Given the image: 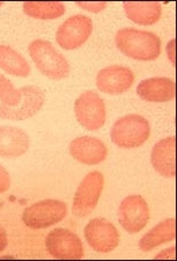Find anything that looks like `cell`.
<instances>
[{
    "instance_id": "1",
    "label": "cell",
    "mask_w": 177,
    "mask_h": 261,
    "mask_svg": "<svg viewBox=\"0 0 177 261\" xmlns=\"http://www.w3.org/2000/svg\"><path fill=\"white\" fill-rule=\"evenodd\" d=\"M115 40L118 50L129 58L149 62L161 54V40L152 32L123 28L116 34Z\"/></svg>"
},
{
    "instance_id": "2",
    "label": "cell",
    "mask_w": 177,
    "mask_h": 261,
    "mask_svg": "<svg viewBox=\"0 0 177 261\" xmlns=\"http://www.w3.org/2000/svg\"><path fill=\"white\" fill-rule=\"evenodd\" d=\"M28 51L36 67L50 79L62 80L70 74V64L67 59L51 42L38 38L30 43Z\"/></svg>"
},
{
    "instance_id": "3",
    "label": "cell",
    "mask_w": 177,
    "mask_h": 261,
    "mask_svg": "<svg viewBox=\"0 0 177 261\" xmlns=\"http://www.w3.org/2000/svg\"><path fill=\"white\" fill-rule=\"evenodd\" d=\"M150 136L148 120L140 115H128L118 119L110 130L111 141L116 146L132 149L144 145Z\"/></svg>"
},
{
    "instance_id": "4",
    "label": "cell",
    "mask_w": 177,
    "mask_h": 261,
    "mask_svg": "<svg viewBox=\"0 0 177 261\" xmlns=\"http://www.w3.org/2000/svg\"><path fill=\"white\" fill-rule=\"evenodd\" d=\"M67 206L56 199H46L26 208L22 213L23 223L30 229H45L65 219Z\"/></svg>"
},
{
    "instance_id": "5",
    "label": "cell",
    "mask_w": 177,
    "mask_h": 261,
    "mask_svg": "<svg viewBox=\"0 0 177 261\" xmlns=\"http://www.w3.org/2000/svg\"><path fill=\"white\" fill-rule=\"evenodd\" d=\"M105 177L100 171H92L84 177L73 198L72 213L78 217H85L92 213L101 198Z\"/></svg>"
},
{
    "instance_id": "6",
    "label": "cell",
    "mask_w": 177,
    "mask_h": 261,
    "mask_svg": "<svg viewBox=\"0 0 177 261\" xmlns=\"http://www.w3.org/2000/svg\"><path fill=\"white\" fill-rule=\"evenodd\" d=\"M74 114L79 124L88 130L100 129L106 123V106L100 95L87 90L77 98Z\"/></svg>"
},
{
    "instance_id": "7",
    "label": "cell",
    "mask_w": 177,
    "mask_h": 261,
    "mask_svg": "<svg viewBox=\"0 0 177 261\" xmlns=\"http://www.w3.org/2000/svg\"><path fill=\"white\" fill-rule=\"evenodd\" d=\"M92 32V19L83 14H77L70 16L59 25L56 33V41L63 49L74 50L85 44Z\"/></svg>"
},
{
    "instance_id": "8",
    "label": "cell",
    "mask_w": 177,
    "mask_h": 261,
    "mask_svg": "<svg viewBox=\"0 0 177 261\" xmlns=\"http://www.w3.org/2000/svg\"><path fill=\"white\" fill-rule=\"evenodd\" d=\"M45 247L56 259H81L85 255L83 242L71 230L57 228L51 230L45 238Z\"/></svg>"
},
{
    "instance_id": "9",
    "label": "cell",
    "mask_w": 177,
    "mask_h": 261,
    "mask_svg": "<svg viewBox=\"0 0 177 261\" xmlns=\"http://www.w3.org/2000/svg\"><path fill=\"white\" fill-rule=\"evenodd\" d=\"M118 221L127 232H140L149 221V207L146 200L138 194L125 198L119 204Z\"/></svg>"
},
{
    "instance_id": "10",
    "label": "cell",
    "mask_w": 177,
    "mask_h": 261,
    "mask_svg": "<svg viewBox=\"0 0 177 261\" xmlns=\"http://www.w3.org/2000/svg\"><path fill=\"white\" fill-rule=\"evenodd\" d=\"M21 98L16 107H7L0 103V118L8 120H24L40 112L45 103V95L40 87L27 86L20 88Z\"/></svg>"
},
{
    "instance_id": "11",
    "label": "cell",
    "mask_w": 177,
    "mask_h": 261,
    "mask_svg": "<svg viewBox=\"0 0 177 261\" xmlns=\"http://www.w3.org/2000/svg\"><path fill=\"white\" fill-rule=\"evenodd\" d=\"M88 245L98 253H110L119 244V232L110 221L102 217L90 220L85 227Z\"/></svg>"
},
{
    "instance_id": "12",
    "label": "cell",
    "mask_w": 177,
    "mask_h": 261,
    "mask_svg": "<svg viewBox=\"0 0 177 261\" xmlns=\"http://www.w3.org/2000/svg\"><path fill=\"white\" fill-rule=\"evenodd\" d=\"M135 74L129 67L111 65L102 68L96 75V87L108 95H120L131 88Z\"/></svg>"
},
{
    "instance_id": "13",
    "label": "cell",
    "mask_w": 177,
    "mask_h": 261,
    "mask_svg": "<svg viewBox=\"0 0 177 261\" xmlns=\"http://www.w3.org/2000/svg\"><path fill=\"white\" fill-rule=\"evenodd\" d=\"M70 154L78 162L96 165L107 159L108 149L100 139L93 137H79L70 143Z\"/></svg>"
},
{
    "instance_id": "14",
    "label": "cell",
    "mask_w": 177,
    "mask_h": 261,
    "mask_svg": "<svg viewBox=\"0 0 177 261\" xmlns=\"http://www.w3.org/2000/svg\"><path fill=\"white\" fill-rule=\"evenodd\" d=\"M137 94L141 99L150 103L170 102L175 98L176 87L169 77H149L137 86Z\"/></svg>"
},
{
    "instance_id": "15",
    "label": "cell",
    "mask_w": 177,
    "mask_h": 261,
    "mask_svg": "<svg viewBox=\"0 0 177 261\" xmlns=\"http://www.w3.org/2000/svg\"><path fill=\"white\" fill-rule=\"evenodd\" d=\"M30 139L23 129L15 126H0V156L16 159L27 153Z\"/></svg>"
},
{
    "instance_id": "16",
    "label": "cell",
    "mask_w": 177,
    "mask_h": 261,
    "mask_svg": "<svg viewBox=\"0 0 177 261\" xmlns=\"http://www.w3.org/2000/svg\"><path fill=\"white\" fill-rule=\"evenodd\" d=\"M175 147V137H169L155 143L152 149L150 162L155 171L163 177L174 178L176 175Z\"/></svg>"
},
{
    "instance_id": "17",
    "label": "cell",
    "mask_w": 177,
    "mask_h": 261,
    "mask_svg": "<svg viewBox=\"0 0 177 261\" xmlns=\"http://www.w3.org/2000/svg\"><path fill=\"white\" fill-rule=\"evenodd\" d=\"M123 6L125 14L137 24L152 25L161 17L162 6L158 2H128Z\"/></svg>"
},
{
    "instance_id": "18",
    "label": "cell",
    "mask_w": 177,
    "mask_h": 261,
    "mask_svg": "<svg viewBox=\"0 0 177 261\" xmlns=\"http://www.w3.org/2000/svg\"><path fill=\"white\" fill-rule=\"evenodd\" d=\"M175 219H167L160 222L153 229L141 237L139 242V249L142 252H149L155 247L172 242L176 237Z\"/></svg>"
},
{
    "instance_id": "19",
    "label": "cell",
    "mask_w": 177,
    "mask_h": 261,
    "mask_svg": "<svg viewBox=\"0 0 177 261\" xmlns=\"http://www.w3.org/2000/svg\"><path fill=\"white\" fill-rule=\"evenodd\" d=\"M0 68L11 75L27 77L32 68L24 57L7 45H0Z\"/></svg>"
},
{
    "instance_id": "20",
    "label": "cell",
    "mask_w": 177,
    "mask_h": 261,
    "mask_svg": "<svg viewBox=\"0 0 177 261\" xmlns=\"http://www.w3.org/2000/svg\"><path fill=\"white\" fill-rule=\"evenodd\" d=\"M23 11L28 16L38 20H54L65 13V5L59 2H27L23 3Z\"/></svg>"
},
{
    "instance_id": "21",
    "label": "cell",
    "mask_w": 177,
    "mask_h": 261,
    "mask_svg": "<svg viewBox=\"0 0 177 261\" xmlns=\"http://www.w3.org/2000/svg\"><path fill=\"white\" fill-rule=\"evenodd\" d=\"M22 95L20 89H16L12 82L0 74V101L7 107H16L20 103Z\"/></svg>"
},
{
    "instance_id": "22",
    "label": "cell",
    "mask_w": 177,
    "mask_h": 261,
    "mask_svg": "<svg viewBox=\"0 0 177 261\" xmlns=\"http://www.w3.org/2000/svg\"><path fill=\"white\" fill-rule=\"evenodd\" d=\"M11 188L10 173L3 165H0V194L7 192Z\"/></svg>"
},
{
    "instance_id": "23",
    "label": "cell",
    "mask_w": 177,
    "mask_h": 261,
    "mask_svg": "<svg viewBox=\"0 0 177 261\" xmlns=\"http://www.w3.org/2000/svg\"><path fill=\"white\" fill-rule=\"evenodd\" d=\"M77 5L88 12L98 13L105 10V8L108 6V4L107 3H78Z\"/></svg>"
},
{
    "instance_id": "24",
    "label": "cell",
    "mask_w": 177,
    "mask_h": 261,
    "mask_svg": "<svg viewBox=\"0 0 177 261\" xmlns=\"http://www.w3.org/2000/svg\"><path fill=\"white\" fill-rule=\"evenodd\" d=\"M175 247L171 246L170 249H167V250H163L161 251V253H159L155 255V259H166V258H170V259H174L175 258Z\"/></svg>"
},
{
    "instance_id": "25",
    "label": "cell",
    "mask_w": 177,
    "mask_h": 261,
    "mask_svg": "<svg viewBox=\"0 0 177 261\" xmlns=\"http://www.w3.org/2000/svg\"><path fill=\"white\" fill-rule=\"evenodd\" d=\"M7 244H8L7 232H6V230L4 229L2 225H0V252H3L6 249Z\"/></svg>"
},
{
    "instance_id": "26",
    "label": "cell",
    "mask_w": 177,
    "mask_h": 261,
    "mask_svg": "<svg viewBox=\"0 0 177 261\" xmlns=\"http://www.w3.org/2000/svg\"><path fill=\"white\" fill-rule=\"evenodd\" d=\"M174 44H175V41L174 40H171L170 42H169V44H168V46H167V54H168V57H169V59H170V62L172 63V65L175 64V54H174V51H175V47H174Z\"/></svg>"
},
{
    "instance_id": "27",
    "label": "cell",
    "mask_w": 177,
    "mask_h": 261,
    "mask_svg": "<svg viewBox=\"0 0 177 261\" xmlns=\"http://www.w3.org/2000/svg\"><path fill=\"white\" fill-rule=\"evenodd\" d=\"M3 6V3H0V7H2Z\"/></svg>"
}]
</instances>
